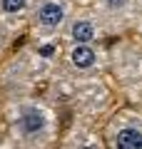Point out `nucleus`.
<instances>
[{
  "instance_id": "obj_7",
  "label": "nucleus",
  "mask_w": 142,
  "mask_h": 149,
  "mask_svg": "<svg viewBox=\"0 0 142 149\" xmlns=\"http://www.w3.org/2000/svg\"><path fill=\"white\" fill-rule=\"evenodd\" d=\"M135 0H95V10L102 15L105 22H115L130 15Z\"/></svg>"
},
{
  "instance_id": "obj_2",
  "label": "nucleus",
  "mask_w": 142,
  "mask_h": 149,
  "mask_svg": "<svg viewBox=\"0 0 142 149\" xmlns=\"http://www.w3.org/2000/svg\"><path fill=\"white\" fill-rule=\"evenodd\" d=\"M72 17V0H35L32 8V32L40 40H55L63 35Z\"/></svg>"
},
{
  "instance_id": "obj_6",
  "label": "nucleus",
  "mask_w": 142,
  "mask_h": 149,
  "mask_svg": "<svg viewBox=\"0 0 142 149\" xmlns=\"http://www.w3.org/2000/svg\"><path fill=\"white\" fill-rule=\"evenodd\" d=\"M35 0H0V22H15L32 15Z\"/></svg>"
},
{
  "instance_id": "obj_9",
  "label": "nucleus",
  "mask_w": 142,
  "mask_h": 149,
  "mask_svg": "<svg viewBox=\"0 0 142 149\" xmlns=\"http://www.w3.org/2000/svg\"><path fill=\"white\" fill-rule=\"evenodd\" d=\"M75 149H102L100 144H95V142H85V144H77Z\"/></svg>"
},
{
  "instance_id": "obj_8",
  "label": "nucleus",
  "mask_w": 142,
  "mask_h": 149,
  "mask_svg": "<svg viewBox=\"0 0 142 149\" xmlns=\"http://www.w3.org/2000/svg\"><path fill=\"white\" fill-rule=\"evenodd\" d=\"M5 22H0V52H3V50L8 47V30H5Z\"/></svg>"
},
{
  "instance_id": "obj_5",
  "label": "nucleus",
  "mask_w": 142,
  "mask_h": 149,
  "mask_svg": "<svg viewBox=\"0 0 142 149\" xmlns=\"http://www.w3.org/2000/svg\"><path fill=\"white\" fill-rule=\"evenodd\" d=\"M112 149H142V124L125 122L112 132Z\"/></svg>"
},
{
  "instance_id": "obj_4",
  "label": "nucleus",
  "mask_w": 142,
  "mask_h": 149,
  "mask_svg": "<svg viewBox=\"0 0 142 149\" xmlns=\"http://www.w3.org/2000/svg\"><path fill=\"white\" fill-rule=\"evenodd\" d=\"M67 65L75 72H92L100 62L95 45H67Z\"/></svg>"
},
{
  "instance_id": "obj_3",
  "label": "nucleus",
  "mask_w": 142,
  "mask_h": 149,
  "mask_svg": "<svg viewBox=\"0 0 142 149\" xmlns=\"http://www.w3.org/2000/svg\"><path fill=\"white\" fill-rule=\"evenodd\" d=\"M102 15L97 10H80L72 13L63 37L67 45H95V40L102 35Z\"/></svg>"
},
{
  "instance_id": "obj_1",
  "label": "nucleus",
  "mask_w": 142,
  "mask_h": 149,
  "mask_svg": "<svg viewBox=\"0 0 142 149\" xmlns=\"http://www.w3.org/2000/svg\"><path fill=\"white\" fill-rule=\"evenodd\" d=\"M13 134L25 144H42L53 134V117L42 102L22 100L13 107Z\"/></svg>"
}]
</instances>
